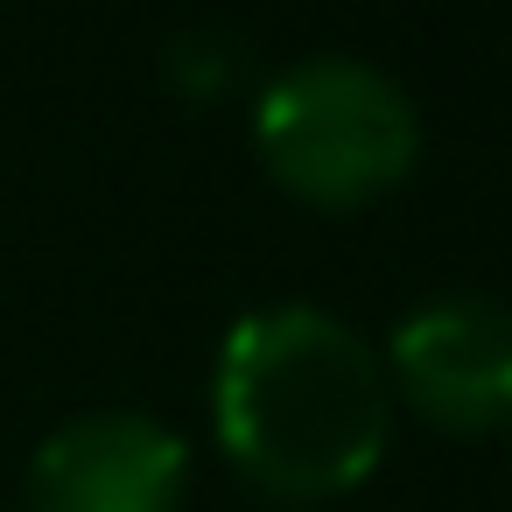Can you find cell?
Segmentation results:
<instances>
[{
	"label": "cell",
	"instance_id": "1",
	"mask_svg": "<svg viewBox=\"0 0 512 512\" xmlns=\"http://www.w3.org/2000/svg\"><path fill=\"white\" fill-rule=\"evenodd\" d=\"M211 435L246 484L288 505L365 484L393 435L379 351L316 302L246 309L211 365Z\"/></svg>",
	"mask_w": 512,
	"mask_h": 512
},
{
	"label": "cell",
	"instance_id": "2",
	"mask_svg": "<svg viewBox=\"0 0 512 512\" xmlns=\"http://www.w3.org/2000/svg\"><path fill=\"white\" fill-rule=\"evenodd\" d=\"M253 148L288 197L351 211L407 183L421 162V113L407 85L365 57H302L260 85Z\"/></svg>",
	"mask_w": 512,
	"mask_h": 512
},
{
	"label": "cell",
	"instance_id": "3",
	"mask_svg": "<svg viewBox=\"0 0 512 512\" xmlns=\"http://www.w3.org/2000/svg\"><path fill=\"white\" fill-rule=\"evenodd\" d=\"M386 386L414 400L435 428L491 435L512 428V309L498 295H428L414 302L386 351Z\"/></svg>",
	"mask_w": 512,
	"mask_h": 512
},
{
	"label": "cell",
	"instance_id": "4",
	"mask_svg": "<svg viewBox=\"0 0 512 512\" xmlns=\"http://www.w3.org/2000/svg\"><path fill=\"white\" fill-rule=\"evenodd\" d=\"M190 449L169 421L134 407H92L57 421L22 477L29 512H183Z\"/></svg>",
	"mask_w": 512,
	"mask_h": 512
},
{
	"label": "cell",
	"instance_id": "5",
	"mask_svg": "<svg viewBox=\"0 0 512 512\" xmlns=\"http://www.w3.org/2000/svg\"><path fill=\"white\" fill-rule=\"evenodd\" d=\"M232 71H239V57H232V36H218V29H190L169 43V85L183 99H218L232 85Z\"/></svg>",
	"mask_w": 512,
	"mask_h": 512
}]
</instances>
